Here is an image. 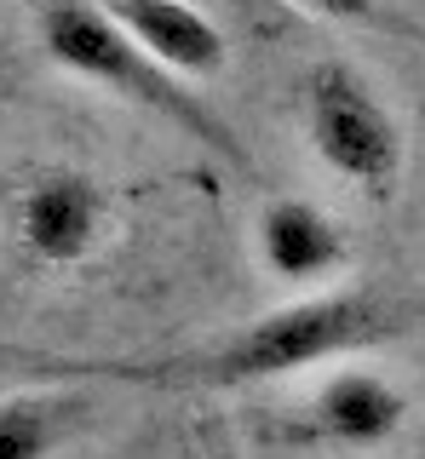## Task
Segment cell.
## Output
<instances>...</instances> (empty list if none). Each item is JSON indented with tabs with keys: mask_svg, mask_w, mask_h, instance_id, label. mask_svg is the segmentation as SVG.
<instances>
[{
	"mask_svg": "<svg viewBox=\"0 0 425 459\" xmlns=\"http://www.w3.org/2000/svg\"><path fill=\"white\" fill-rule=\"evenodd\" d=\"M299 104H305V138L317 150V161L374 201L391 195V184L403 178V121L374 92V81L328 57L305 75Z\"/></svg>",
	"mask_w": 425,
	"mask_h": 459,
	"instance_id": "obj_3",
	"label": "cell"
},
{
	"mask_svg": "<svg viewBox=\"0 0 425 459\" xmlns=\"http://www.w3.org/2000/svg\"><path fill=\"white\" fill-rule=\"evenodd\" d=\"M116 224V201L92 172L47 167L12 201V241L40 270H75L104 247Z\"/></svg>",
	"mask_w": 425,
	"mask_h": 459,
	"instance_id": "obj_4",
	"label": "cell"
},
{
	"mask_svg": "<svg viewBox=\"0 0 425 459\" xmlns=\"http://www.w3.org/2000/svg\"><path fill=\"white\" fill-rule=\"evenodd\" d=\"M133 47L178 81H212L230 69V40L202 12V0H104Z\"/></svg>",
	"mask_w": 425,
	"mask_h": 459,
	"instance_id": "obj_6",
	"label": "cell"
},
{
	"mask_svg": "<svg viewBox=\"0 0 425 459\" xmlns=\"http://www.w3.org/2000/svg\"><path fill=\"white\" fill-rule=\"evenodd\" d=\"M253 236H259V264L271 270L282 287H305V293L328 287L351 258L339 224L305 195H271L259 207Z\"/></svg>",
	"mask_w": 425,
	"mask_h": 459,
	"instance_id": "obj_7",
	"label": "cell"
},
{
	"mask_svg": "<svg viewBox=\"0 0 425 459\" xmlns=\"http://www.w3.org/2000/svg\"><path fill=\"white\" fill-rule=\"evenodd\" d=\"M414 402L396 379L368 362H339L299 408V442L334 454H374L403 437Z\"/></svg>",
	"mask_w": 425,
	"mask_h": 459,
	"instance_id": "obj_5",
	"label": "cell"
},
{
	"mask_svg": "<svg viewBox=\"0 0 425 459\" xmlns=\"http://www.w3.org/2000/svg\"><path fill=\"white\" fill-rule=\"evenodd\" d=\"M403 322L408 310L379 287H328V293H305L293 305L253 316L224 339L173 356H144V362H98V373L150 385V391H247V385L288 379V373L357 362L362 351L403 333Z\"/></svg>",
	"mask_w": 425,
	"mask_h": 459,
	"instance_id": "obj_1",
	"label": "cell"
},
{
	"mask_svg": "<svg viewBox=\"0 0 425 459\" xmlns=\"http://www.w3.org/2000/svg\"><path fill=\"white\" fill-rule=\"evenodd\" d=\"M23 6H30L40 52H47L64 75L104 86V92L126 98V104L161 115L167 126H178V133L195 138L202 150L224 155L230 167H247V150H242V138L230 133V121L212 104H202L178 75H167L161 64H150V57L133 47V35L104 12V0H23Z\"/></svg>",
	"mask_w": 425,
	"mask_h": 459,
	"instance_id": "obj_2",
	"label": "cell"
},
{
	"mask_svg": "<svg viewBox=\"0 0 425 459\" xmlns=\"http://www.w3.org/2000/svg\"><path fill=\"white\" fill-rule=\"evenodd\" d=\"M305 6L334 23H386V0H305Z\"/></svg>",
	"mask_w": 425,
	"mask_h": 459,
	"instance_id": "obj_9",
	"label": "cell"
},
{
	"mask_svg": "<svg viewBox=\"0 0 425 459\" xmlns=\"http://www.w3.org/2000/svg\"><path fill=\"white\" fill-rule=\"evenodd\" d=\"M98 402L75 385H47V391H12L0 396V459H52L64 454L81 430L92 425Z\"/></svg>",
	"mask_w": 425,
	"mask_h": 459,
	"instance_id": "obj_8",
	"label": "cell"
}]
</instances>
